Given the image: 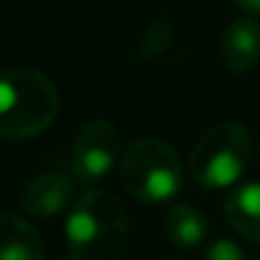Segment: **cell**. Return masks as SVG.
<instances>
[{"label":"cell","mask_w":260,"mask_h":260,"mask_svg":"<svg viewBox=\"0 0 260 260\" xmlns=\"http://www.w3.org/2000/svg\"><path fill=\"white\" fill-rule=\"evenodd\" d=\"M126 233L129 220L124 205L104 189L84 192L66 217L71 260H121Z\"/></svg>","instance_id":"6da1fadb"},{"label":"cell","mask_w":260,"mask_h":260,"mask_svg":"<svg viewBox=\"0 0 260 260\" xmlns=\"http://www.w3.org/2000/svg\"><path fill=\"white\" fill-rule=\"evenodd\" d=\"M58 114V91L36 69L20 66L0 74V137L30 139L46 132Z\"/></svg>","instance_id":"7a4b0ae2"},{"label":"cell","mask_w":260,"mask_h":260,"mask_svg":"<svg viewBox=\"0 0 260 260\" xmlns=\"http://www.w3.org/2000/svg\"><path fill=\"white\" fill-rule=\"evenodd\" d=\"M119 177L132 197L152 205L177 197L184 182L179 157L157 137H139L121 152Z\"/></svg>","instance_id":"3957f363"},{"label":"cell","mask_w":260,"mask_h":260,"mask_svg":"<svg viewBox=\"0 0 260 260\" xmlns=\"http://www.w3.org/2000/svg\"><path fill=\"white\" fill-rule=\"evenodd\" d=\"M250 152V132L238 121H225L200 137L189 154V172L202 187H230L248 170Z\"/></svg>","instance_id":"277c9868"},{"label":"cell","mask_w":260,"mask_h":260,"mask_svg":"<svg viewBox=\"0 0 260 260\" xmlns=\"http://www.w3.org/2000/svg\"><path fill=\"white\" fill-rule=\"evenodd\" d=\"M121 134L109 119L86 121L71 147V174L86 184L104 179L121 159Z\"/></svg>","instance_id":"5b68a950"},{"label":"cell","mask_w":260,"mask_h":260,"mask_svg":"<svg viewBox=\"0 0 260 260\" xmlns=\"http://www.w3.org/2000/svg\"><path fill=\"white\" fill-rule=\"evenodd\" d=\"M71 177L63 172H43L38 177H33L23 194H20V207L25 215L30 217H53L63 210V205L71 197Z\"/></svg>","instance_id":"8992f818"},{"label":"cell","mask_w":260,"mask_h":260,"mask_svg":"<svg viewBox=\"0 0 260 260\" xmlns=\"http://www.w3.org/2000/svg\"><path fill=\"white\" fill-rule=\"evenodd\" d=\"M220 58L228 71L245 74L260 58V25L253 18L233 20L220 41Z\"/></svg>","instance_id":"52a82bcc"},{"label":"cell","mask_w":260,"mask_h":260,"mask_svg":"<svg viewBox=\"0 0 260 260\" xmlns=\"http://www.w3.org/2000/svg\"><path fill=\"white\" fill-rule=\"evenodd\" d=\"M0 260H43L41 235L28 220L0 215Z\"/></svg>","instance_id":"ba28073f"},{"label":"cell","mask_w":260,"mask_h":260,"mask_svg":"<svg viewBox=\"0 0 260 260\" xmlns=\"http://www.w3.org/2000/svg\"><path fill=\"white\" fill-rule=\"evenodd\" d=\"M225 215L238 235L260 245V182L238 187L225 202Z\"/></svg>","instance_id":"9c48e42d"},{"label":"cell","mask_w":260,"mask_h":260,"mask_svg":"<svg viewBox=\"0 0 260 260\" xmlns=\"http://www.w3.org/2000/svg\"><path fill=\"white\" fill-rule=\"evenodd\" d=\"M207 233V222L202 212L192 205H174L172 210L165 215V235L170 243L177 248H194L202 243Z\"/></svg>","instance_id":"30bf717a"},{"label":"cell","mask_w":260,"mask_h":260,"mask_svg":"<svg viewBox=\"0 0 260 260\" xmlns=\"http://www.w3.org/2000/svg\"><path fill=\"white\" fill-rule=\"evenodd\" d=\"M172 38L174 33L167 23H162V20L152 23L144 30L142 41H139V56L142 58H159V56H165L167 48L172 46Z\"/></svg>","instance_id":"8fae6325"},{"label":"cell","mask_w":260,"mask_h":260,"mask_svg":"<svg viewBox=\"0 0 260 260\" xmlns=\"http://www.w3.org/2000/svg\"><path fill=\"white\" fill-rule=\"evenodd\" d=\"M205 260H245V253L233 240H217V243H212L207 248Z\"/></svg>","instance_id":"7c38bea8"},{"label":"cell","mask_w":260,"mask_h":260,"mask_svg":"<svg viewBox=\"0 0 260 260\" xmlns=\"http://www.w3.org/2000/svg\"><path fill=\"white\" fill-rule=\"evenodd\" d=\"M243 13H250V15H260V0H233Z\"/></svg>","instance_id":"4fadbf2b"},{"label":"cell","mask_w":260,"mask_h":260,"mask_svg":"<svg viewBox=\"0 0 260 260\" xmlns=\"http://www.w3.org/2000/svg\"><path fill=\"white\" fill-rule=\"evenodd\" d=\"M258 159H260V142H258Z\"/></svg>","instance_id":"5bb4252c"},{"label":"cell","mask_w":260,"mask_h":260,"mask_svg":"<svg viewBox=\"0 0 260 260\" xmlns=\"http://www.w3.org/2000/svg\"><path fill=\"white\" fill-rule=\"evenodd\" d=\"M258 260H260V258H258Z\"/></svg>","instance_id":"9a60e30c"}]
</instances>
